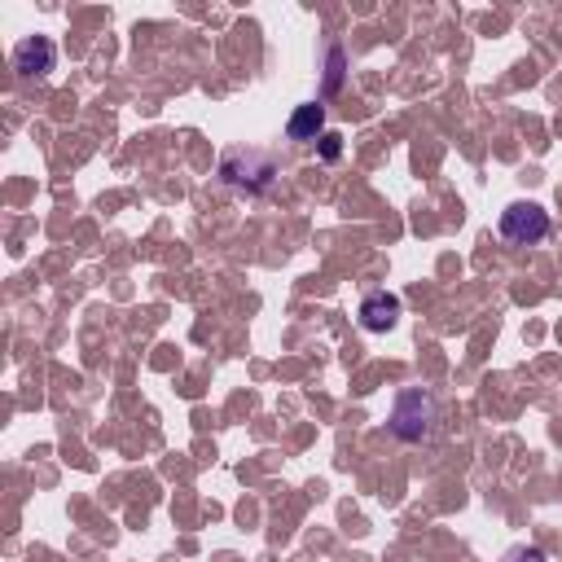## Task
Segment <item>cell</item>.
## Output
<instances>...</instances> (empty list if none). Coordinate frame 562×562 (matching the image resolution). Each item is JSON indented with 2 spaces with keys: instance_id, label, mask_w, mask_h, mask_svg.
<instances>
[{
  "instance_id": "1",
  "label": "cell",
  "mask_w": 562,
  "mask_h": 562,
  "mask_svg": "<svg viewBox=\"0 0 562 562\" xmlns=\"http://www.w3.org/2000/svg\"><path fill=\"white\" fill-rule=\"evenodd\" d=\"M431 422H436V400L427 391H400L395 395V408H391V431L395 440L404 444H417V440H427L431 436Z\"/></svg>"
},
{
  "instance_id": "2",
  "label": "cell",
  "mask_w": 562,
  "mask_h": 562,
  "mask_svg": "<svg viewBox=\"0 0 562 562\" xmlns=\"http://www.w3.org/2000/svg\"><path fill=\"white\" fill-rule=\"evenodd\" d=\"M501 237L514 246H536L549 237V216L536 203H510L501 211Z\"/></svg>"
},
{
  "instance_id": "3",
  "label": "cell",
  "mask_w": 562,
  "mask_h": 562,
  "mask_svg": "<svg viewBox=\"0 0 562 562\" xmlns=\"http://www.w3.org/2000/svg\"><path fill=\"white\" fill-rule=\"evenodd\" d=\"M220 176H224V185H237V190H268L272 176H277V168H272V159H264V155H242V150H233V155H224Z\"/></svg>"
},
{
  "instance_id": "4",
  "label": "cell",
  "mask_w": 562,
  "mask_h": 562,
  "mask_svg": "<svg viewBox=\"0 0 562 562\" xmlns=\"http://www.w3.org/2000/svg\"><path fill=\"white\" fill-rule=\"evenodd\" d=\"M53 66H58V45H53L49 36H27V40L14 45V71H19L23 80H40V75H49Z\"/></svg>"
},
{
  "instance_id": "5",
  "label": "cell",
  "mask_w": 562,
  "mask_h": 562,
  "mask_svg": "<svg viewBox=\"0 0 562 562\" xmlns=\"http://www.w3.org/2000/svg\"><path fill=\"white\" fill-rule=\"evenodd\" d=\"M361 330H369V334H382V330H391L395 321H400V300L395 295H387V291H374V295H365L361 300Z\"/></svg>"
},
{
  "instance_id": "6",
  "label": "cell",
  "mask_w": 562,
  "mask_h": 562,
  "mask_svg": "<svg viewBox=\"0 0 562 562\" xmlns=\"http://www.w3.org/2000/svg\"><path fill=\"white\" fill-rule=\"evenodd\" d=\"M321 127H326V106L321 101H304L286 123L291 140H321Z\"/></svg>"
},
{
  "instance_id": "7",
  "label": "cell",
  "mask_w": 562,
  "mask_h": 562,
  "mask_svg": "<svg viewBox=\"0 0 562 562\" xmlns=\"http://www.w3.org/2000/svg\"><path fill=\"white\" fill-rule=\"evenodd\" d=\"M501 562H549V558H545V549H536V545H514Z\"/></svg>"
},
{
  "instance_id": "8",
  "label": "cell",
  "mask_w": 562,
  "mask_h": 562,
  "mask_svg": "<svg viewBox=\"0 0 562 562\" xmlns=\"http://www.w3.org/2000/svg\"><path fill=\"white\" fill-rule=\"evenodd\" d=\"M317 150H321L326 163H334V159L343 155V136H339V132H321V146H317Z\"/></svg>"
},
{
  "instance_id": "9",
  "label": "cell",
  "mask_w": 562,
  "mask_h": 562,
  "mask_svg": "<svg viewBox=\"0 0 562 562\" xmlns=\"http://www.w3.org/2000/svg\"><path fill=\"white\" fill-rule=\"evenodd\" d=\"M343 84V49H330V75H326V93H339Z\"/></svg>"
}]
</instances>
